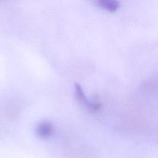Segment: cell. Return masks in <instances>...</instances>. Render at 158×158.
Segmentation results:
<instances>
[{
    "label": "cell",
    "instance_id": "7a4b0ae2",
    "mask_svg": "<svg viewBox=\"0 0 158 158\" xmlns=\"http://www.w3.org/2000/svg\"><path fill=\"white\" fill-rule=\"evenodd\" d=\"M36 134L41 138H48L54 132V127L51 122L44 120L41 122L36 127Z\"/></svg>",
    "mask_w": 158,
    "mask_h": 158
},
{
    "label": "cell",
    "instance_id": "3957f363",
    "mask_svg": "<svg viewBox=\"0 0 158 158\" xmlns=\"http://www.w3.org/2000/svg\"><path fill=\"white\" fill-rule=\"evenodd\" d=\"M93 1L101 9L111 12L116 11L119 7L118 0H93Z\"/></svg>",
    "mask_w": 158,
    "mask_h": 158
},
{
    "label": "cell",
    "instance_id": "277c9868",
    "mask_svg": "<svg viewBox=\"0 0 158 158\" xmlns=\"http://www.w3.org/2000/svg\"><path fill=\"white\" fill-rule=\"evenodd\" d=\"M1 1H2V0H1Z\"/></svg>",
    "mask_w": 158,
    "mask_h": 158
},
{
    "label": "cell",
    "instance_id": "6da1fadb",
    "mask_svg": "<svg viewBox=\"0 0 158 158\" xmlns=\"http://www.w3.org/2000/svg\"><path fill=\"white\" fill-rule=\"evenodd\" d=\"M75 95L76 98L78 100V101L80 102V103L82 104L83 105L86 106L89 109L96 111L100 109L101 107V104L99 102H89L88 101L87 98H86L82 88L80 84L75 83Z\"/></svg>",
    "mask_w": 158,
    "mask_h": 158
}]
</instances>
